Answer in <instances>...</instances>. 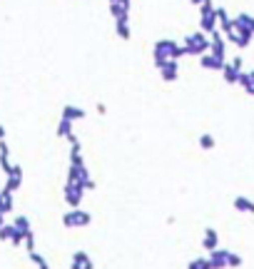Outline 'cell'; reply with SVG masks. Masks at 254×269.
<instances>
[{
  "mask_svg": "<svg viewBox=\"0 0 254 269\" xmlns=\"http://www.w3.org/2000/svg\"><path fill=\"white\" fill-rule=\"evenodd\" d=\"M184 53L187 55H194V58H202V55H207L209 53V35H204L202 30H197V33H189L187 38H184Z\"/></svg>",
  "mask_w": 254,
  "mask_h": 269,
  "instance_id": "7a4b0ae2",
  "label": "cell"
},
{
  "mask_svg": "<svg viewBox=\"0 0 254 269\" xmlns=\"http://www.w3.org/2000/svg\"><path fill=\"white\" fill-rule=\"evenodd\" d=\"M239 75H242V70H237L232 63H224V68H222V78H224L227 85H237V83H239Z\"/></svg>",
  "mask_w": 254,
  "mask_h": 269,
  "instance_id": "2e32d148",
  "label": "cell"
},
{
  "mask_svg": "<svg viewBox=\"0 0 254 269\" xmlns=\"http://www.w3.org/2000/svg\"><path fill=\"white\" fill-rule=\"evenodd\" d=\"M13 227H15V232H18L23 239H25V237L33 232V227H30V219H28L25 214H18V217H15V222H13Z\"/></svg>",
  "mask_w": 254,
  "mask_h": 269,
  "instance_id": "e0dca14e",
  "label": "cell"
},
{
  "mask_svg": "<svg viewBox=\"0 0 254 269\" xmlns=\"http://www.w3.org/2000/svg\"><path fill=\"white\" fill-rule=\"evenodd\" d=\"M73 127H75V122H70V120H63V117H60V122H58V130H55V135H58L60 140H68V137H70V135L75 132Z\"/></svg>",
  "mask_w": 254,
  "mask_h": 269,
  "instance_id": "44dd1931",
  "label": "cell"
},
{
  "mask_svg": "<svg viewBox=\"0 0 254 269\" xmlns=\"http://www.w3.org/2000/svg\"><path fill=\"white\" fill-rule=\"evenodd\" d=\"M25 249H28V254H30V252H38V249H35V234H33V232L25 237Z\"/></svg>",
  "mask_w": 254,
  "mask_h": 269,
  "instance_id": "83f0119b",
  "label": "cell"
},
{
  "mask_svg": "<svg viewBox=\"0 0 254 269\" xmlns=\"http://www.w3.org/2000/svg\"><path fill=\"white\" fill-rule=\"evenodd\" d=\"M204 3H209V0H192V5H199V8H202Z\"/></svg>",
  "mask_w": 254,
  "mask_h": 269,
  "instance_id": "1f68e13d",
  "label": "cell"
},
{
  "mask_svg": "<svg viewBox=\"0 0 254 269\" xmlns=\"http://www.w3.org/2000/svg\"><path fill=\"white\" fill-rule=\"evenodd\" d=\"M13 209H15V199H13V194L5 192V189H0V212H3V214H10Z\"/></svg>",
  "mask_w": 254,
  "mask_h": 269,
  "instance_id": "d6986e66",
  "label": "cell"
},
{
  "mask_svg": "<svg viewBox=\"0 0 254 269\" xmlns=\"http://www.w3.org/2000/svg\"><path fill=\"white\" fill-rule=\"evenodd\" d=\"M130 0H120V3H110V15L115 20H127L130 18Z\"/></svg>",
  "mask_w": 254,
  "mask_h": 269,
  "instance_id": "4fadbf2b",
  "label": "cell"
},
{
  "mask_svg": "<svg viewBox=\"0 0 254 269\" xmlns=\"http://www.w3.org/2000/svg\"><path fill=\"white\" fill-rule=\"evenodd\" d=\"M105 112H107V105L100 102V105H97V115H105Z\"/></svg>",
  "mask_w": 254,
  "mask_h": 269,
  "instance_id": "f546056e",
  "label": "cell"
},
{
  "mask_svg": "<svg viewBox=\"0 0 254 269\" xmlns=\"http://www.w3.org/2000/svg\"><path fill=\"white\" fill-rule=\"evenodd\" d=\"M115 35L120 40H130L132 38V30H130V18L127 20H115Z\"/></svg>",
  "mask_w": 254,
  "mask_h": 269,
  "instance_id": "ffe728a7",
  "label": "cell"
},
{
  "mask_svg": "<svg viewBox=\"0 0 254 269\" xmlns=\"http://www.w3.org/2000/svg\"><path fill=\"white\" fill-rule=\"evenodd\" d=\"M209 55H214L217 60L227 63V38L222 30H214L209 35Z\"/></svg>",
  "mask_w": 254,
  "mask_h": 269,
  "instance_id": "8992f818",
  "label": "cell"
},
{
  "mask_svg": "<svg viewBox=\"0 0 254 269\" xmlns=\"http://www.w3.org/2000/svg\"><path fill=\"white\" fill-rule=\"evenodd\" d=\"M0 242H10L13 247H20L25 239L15 232V227H13V224H3V227H0Z\"/></svg>",
  "mask_w": 254,
  "mask_h": 269,
  "instance_id": "7c38bea8",
  "label": "cell"
},
{
  "mask_svg": "<svg viewBox=\"0 0 254 269\" xmlns=\"http://www.w3.org/2000/svg\"><path fill=\"white\" fill-rule=\"evenodd\" d=\"M157 70H160V78L165 83H177V78H179V60H167Z\"/></svg>",
  "mask_w": 254,
  "mask_h": 269,
  "instance_id": "52a82bcc",
  "label": "cell"
},
{
  "mask_svg": "<svg viewBox=\"0 0 254 269\" xmlns=\"http://www.w3.org/2000/svg\"><path fill=\"white\" fill-rule=\"evenodd\" d=\"M197 142H199V147H202V150H212V147L217 145V142H214V135H209V132L199 135V140H197Z\"/></svg>",
  "mask_w": 254,
  "mask_h": 269,
  "instance_id": "d4e9b609",
  "label": "cell"
},
{
  "mask_svg": "<svg viewBox=\"0 0 254 269\" xmlns=\"http://www.w3.org/2000/svg\"><path fill=\"white\" fill-rule=\"evenodd\" d=\"M3 224H8V222H5V214L0 212V227H3Z\"/></svg>",
  "mask_w": 254,
  "mask_h": 269,
  "instance_id": "d6a6232c",
  "label": "cell"
},
{
  "mask_svg": "<svg viewBox=\"0 0 254 269\" xmlns=\"http://www.w3.org/2000/svg\"><path fill=\"white\" fill-rule=\"evenodd\" d=\"M107 3H120V0H107Z\"/></svg>",
  "mask_w": 254,
  "mask_h": 269,
  "instance_id": "836d02e7",
  "label": "cell"
},
{
  "mask_svg": "<svg viewBox=\"0 0 254 269\" xmlns=\"http://www.w3.org/2000/svg\"><path fill=\"white\" fill-rule=\"evenodd\" d=\"M207 262H209V269H227V262H229V249H214V252H209V257H207Z\"/></svg>",
  "mask_w": 254,
  "mask_h": 269,
  "instance_id": "30bf717a",
  "label": "cell"
},
{
  "mask_svg": "<svg viewBox=\"0 0 254 269\" xmlns=\"http://www.w3.org/2000/svg\"><path fill=\"white\" fill-rule=\"evenodd\" d=\"M70 269H95V262H92V257H90L87 252L78 249V252H73V257H70Z\"/></svg>",
  "mask_w": 254,
  "mask_h": 269,
  "instance_id": "ba28073f",
  "label": "cell"
},
{
  "mask_svg": "<svg viewBox=\"0 0 254 269\" xmlns=\"http://www.w3.org/2000/svg\"><path fill=\"white\" fill-rule=\"evenodd\" d=\"M232 204H234V209H237V212H244V214H254V202H252L249 197H244V194H237V197L232 199Z\"/></svg>",
  "mask_w": 254,
  "mask_h": 269,
  "instance_id": "9a60e30c",
  "label": "cell"
},
{
  "mask_svg": "<svg viewBox=\"0 0 254 269\" xmlns=\"http://www.w3.org/2000/svg\"><path fill=\"white\" fill-rule=\"evenodd\" d=\"M237 85H242L247 95H254V75H252V73H242Z\"/></svg>",
  "mask_w": 254,
  "mask_h": 269,
  "instance_id": "7402d4cb",
  "label": "cell"
},
{
  "mask_svg": "<svg viewBox=\"0 0 254 269\" xmlns=\"http://www.w3.org/2000/svg\"><path fill=\"white\" fill-rule=\"evenodd\" d=\"M202 249H204V252L219 249V232H217L214 227H204V234H202Z\"/></svg>",
  "mask_w": 254,
  "mask_h": 269,
  "instance_id": "8fae6325",
  "label": "cell"
},
{
  "mask_svg": "<svg viewBox=\"0 0 254 269\" xmlns=\"http://www.w3.org/2000/svg\"><path fill=\"white\" fill-rule=\"evenodd\" d=\"M5 135H8V130H5V125H0V142L5 140Z\"/></svg>",
  "mask_w": 254,
  "mask_h": 269,
  "instance_id": "4dcf8cb0",
  "label": "cell"
},
{
  "mask_svg": "<svg viewBox=\"0 0 254 269\" xmlns=\"http://www.w3.org/2000/svg\"><path fill=\"white\" fill-rule=\"evenodd\" d=\"M187 53H184V48L179 45V43H174V40H157L155 43V48H152V58H155V65L160 68L162 63H167V60H179V58H184Z\"/></svg>",
  "mask_w": 254,
  "mask_h": 269,
  "instance_id": "6da1fadb",
  "label": "cell"
},
{
  "mask_svg": "<svg viewBox=\"0 0 254 269\" xmlns=\"http://www.w3.org/2000/svg\"><path fill=\"white\" fill-rule=\"evenodd\" d=\"M90 222H92V214L90 212H85V209H68L65 214H63V224L68 227V229H83V227H90Z\"/></svg>",
  "mask_w": 254,
  "mask_h": 269,
  "instance_id": "3957f363",
  "label": "cell"
},
{
  "mask_svg": "<svg viewBox=\"0 0 254 269\" xmlns=\"http://www.w3.org/2000/svg\"><path fill=\"white\" fill-rule=\"evenodd\" d=\"M199 30L204 35H212L217 30V8L212 5V0L199 8Z\"/></svg>",
  "mask_w": 254,
  "mask_h": 269,
  "instance_id": "277c9868",
  "label": "cell"
},
{
  "mask_svg": "<svg viewBox=\"0 0 254 269\" xmlns=\"http://www.w3.org/2000/svg\"><path fill=\"white\" fill-rule=\"evenodd\" d=\"M187 269H209V262H207V257H197L187 264Z\"/></svg>",
  "mask_w": 254,
  "mask_h": 269,
  "instance_id": "4316f807",
  "label": "cell"
},
{
  "mask_svg": "<svg viewBox=\"0 0 254 269\" xmlns=\"http://www.w3.org/2000/svg\"><path fill=\"white\" fill-rule=\"evenodd\" d=\"M28 257H30V262H33V264H35L38 269H50V264H48V259H45V257H43L40 252H30Z\"/></svg>",
  "mask_w": 254,
  "mask_h": 269,
  "instance_id": "cb8c5ba5",
  "label": "cell"
},
{
  "mask_svg": "<svg viewBox=\"0 0 254 269\" xmlns=\"http://www.w3.org/2000/svg\"><path fill=\"white\" fill-rule=\"evenodd\" d=\"M242 264H244L242 254H234V252H229V262H227V269H239Z\"/></svg>",
  "mask_w": 254,
  "mask_h": 269,
  "instance_id": "484cf974",
  "label": "cell"
},
{
  "mask_svg": "<svg viewBox=\"0 0 254 269\" xmlns=\"http://www.w3.org/2000/svg\"><path fill=\"white\" fill-rule=\"evenodd\" d=\"M63 197H65V202H68V207H70V209H78V207L83 204L85 187H83V184H78V182H65V187H63Z\"/></svg>",
  "mask_w": 254,
  "mask_h": 269,
  "instance_id": "5b68a950",
  "label": "cell"
},
{
  "mask_svg": "<svg viewBox=\"0 0 254 269\" xmlns=\"http://www.w3.org/2000/svg\"><path fill=\"white\" fill-rule=\"evenodd\" d=\"M20 184H23V167H20V165H15V167H13V172L5 177V187H3V189H5V192H10V194H15V192L20 189Z\"/></svg>",
  "mask_w": 254,
  "mask_h": 269,
  "instance_id": "9c48e42d",
  "label": "cell"
},
{
  "mask_svg": "<svg viewBox=\"0 0 254 269\" xmlns=\"http://www.w3.org/2000/svg\"><path fill=\"white\" fill-rule=\"evenodd\" d=\"M234 20H237V23H239L242 28H247V30H249L252 35H254V18H252V15H247V13H239V15H237Z\"/></svg>",
  "mask_w": 254,
  "mask_h": 269,
  "instance_id": "603a6c76",
  "label": "cell"
},
{
  "mask_svg": "<svg viewBox=\"0 0 254 269\" xmlns=\"http://www.w3.org/2000/svg\"><path fill=\"white\" fill-rule=\"evenodd\" d=\"M199 68H204V70H219V73H222L224 63H222V60H217L214 55H209V53H207V55H202V58H199Z\"/></svg>",
  "mask_w": 254,
  "mask_h": 269,
  "instance_id": "ac0fdd59",
  "label": "cell"
},
{
  "mask_svg": "<svg viewBox=\"0 0 254 269\" xmlns=\"http://www.w3.org/2000/svg\"><path fill=\"white\" fill-rule=\"evenodd\" d=\"M232 65H234V68H237V70H242V65H244V60H242V58H239V55H237V58H234V60H232Z\"/></svg>",
  "mask_w": 254,
  "mask_h": 269,
  "instance_id": "f1b7e54d",
  "label": "cell"
},
{
  "mask_svg": "<svg viewBox=\"0 0 254 269\" xmlns=\"http://www.w3.org/2000/svg\"><path fill=\"white\" fill-rule=\"evenodd\" d=\"M85 117H87L85 107H75V105H65V107H63V120L78 122V120H85Z\"/></svg>",
  "mask_w": 254,
  "mask_h": 269,
  "instance_id": "5bb4252c",
  "label": "cell"
}]
</instances>
